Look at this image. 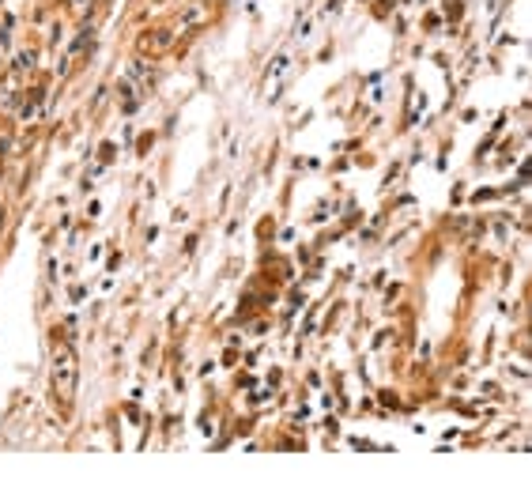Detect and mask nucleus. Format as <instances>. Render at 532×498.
<instances>
[{
  "label": "nucleus",
  "instance_id": "1",
  "mask_svg": "<svg viewBox=\"0 0 532 498\" xmlns=\"http://www.w3.org/2000/svg\"><path fill=\"white\" fill-rule=\"evenodd\" d=\"M53 385H57V396H61V400H72V396H76V359H72V347H69V344L57 347Z\"/></svg>",
  "mask_w": 532,
  "mask_h": 498
}]
</instances>
